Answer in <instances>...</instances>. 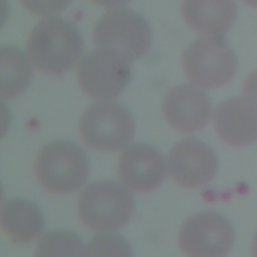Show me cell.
<instances>
[{"instance_id": "cell-3", "label": "cell", "mask_w": 257, "mask_h": 257, "mask_svg": "<svg viewBox=\"0 0 257 257\" xmlns=\"http://www.w3.org/2000/svg\"><path fill=\"white\" fill-rule=\"evenodd\" d=\"M89 173L84 151L69 141H54L37 155L35 174L40 184L50 192L69 194L80 189Z\"/></svg>"}, {"instance_id": "cell-6", "label": "cell", "mask_w": 257, "mask_h": 257, "mask_svg": "<svg viewBox=\"0 0 257 257\" xmlns=\"http://www.w3.org/2000/svg\"><path fill=\"white\" fill-rule=\"evenodd\" d=\"M79 133L89 147L103 152H116L133 139L135 121L125 106L112 101H99L83 112Z\"/></svg>"}, {"instance_id": "cell-22", "label": "cell", "mask_w": 257, "mask_h": 257, "mask_svg": "<svg viewBox=\"0 0 257 257\" xmlns=\"http://www.w3.org/2000/svg\"><path fill=\"white\" fill-rule=\"evenodd\" d=\"M245 4L251 6V7H255L257 8V0H242Z\"/></svg>"}, {"instance_id": "cell-17", "label": "cell", "mask_w": 257, "mask_h": 257, "mask_svg": "<svg viewBox=\"0 0 257 257\" xmlns=\"http://www.w3.org/2000/svg\"><path fill=\"white\" fill-rule=\"evenodd\" d=\"M85 257H133V250L122 235L103 232L86 245Z\"/></svg>"}, {"instance_id": "cell-16", "label": "cell", "mask_w": 257, "mask_h": 257, "mask_svg": "<svg viewBox=\"0 0 257 257\" xmlns=\"http://www.w3.org/2000/svg\"><path fill=\"white\" fill-rule=\"evenodd\" d=\"M86 246L74 232L64 229L46 233L38 242L35 257H85Z\"/></svg>"}, {"instance_id": "cell-9", "label": "cell", "mask_w": 257, "mask_h": 257, "mask_svg": "<svg viewBox=\"0 0 257 257\" xmlns=\"http://www.w3.org/2000/svg\"><path fill=\"white\" fill-rule=\"evenodd\" d=\"M168 168L180 186L195 189L208 184L215 177L218 159L215 151L203 141L186 138L171 149Z\"/></svg>"}, {"instance_id": "cell-12", "label": "cell", "mask_w": 257, "mask_h": 257, "mask_svg": "<svg viewBox=\"0 0 257 257\" xmlns=\"http://www.w3.org/2000/svg\"><path fill=\"white\" fill-rule=\"evenodd\" d=\"M214 124L227 145L249 146L257 141V105L246 97L226 99L216 108Z\"/></svg>"}, {"instance_id": "cell-13", "label": "cell", "mask_w": 257, "mask_h": 257, "mask_svg": "<svg viewBox=\"0 0 257 257\" xmlns=\"http://www.w3.org/2000/svg\"><path fill=\"white\" fill-rule=\"evenodd\" d=\"M234 0H184L182 14L185 22L197 33L222 37L237 18Z\"/></svg>"}, {"instance_id": "cell-8", "label": "cell", "mask_w": 257, "mask_h": 257, "mask_svg": "<svg viewBox=\"0 0 257 257\" xmlns=\"http://www.w3.org/2000/svg\"><path fill=\"white\" fill-rule=\"evenodd\" d=\"M234 239L233 226L225 216L204 211L191 216L183 224L179 245L188 257H225Z\"/></svg>"}, {"instance_id": "cell-20", "label": "cell", "mask_w": 257, "mask_h": 257, "mask_svg": "<svg viewBox=\"0 0 257 257\" xmlns=\"http://www.w3.org/2000/svg\"><path fill=\"white\" fill-rule=\"evenodd\" d=\"M91 1L99 6L106 7V8L119 7L130 2V0H91Z\"/></svg>"}, {"instance_id": "cell-2", "label": "cell", "mask_w": 257, "mask_h": 257, "mask_svg": "<svg viewBox=\"0 0 257 257\" xmlns=\"http://www.w3.org/2000/svg\"><path fill=\"white\" fill-rule=\"evenodd\" d=\"M135 200L126 186L115 181L89 184L78 199V216L88 228L111 232L121 228L133 215Z\"/></svg>"}, {"instance_id": "cell-10", "label": "cell", "mask_w": 257, "mask_h": 257, "mask_svg": "<svg viewBox=\"0 0 257 257\" xmlns=\"http://www.w3.org/2000/svg\"><path fill=\"white\" fill-rule=\"evenodd\" d=\"M162 109L174 128L190 134L202 130L208 123L212 105L202 89L191 84H181L166 94Z\"/></svg>"}, {"instance_id": "cell-14", "label": "cell", "mask_w": 257, "mask_h": 257, "mask_svg": "<svg viewBox=\"0 0 257 257\" xmlns=\"http://www.w3.org/2000/svg\"><path fill=\"white\" fill-rule=\"evenodd\" d=\"M1 225L12 240L26 243L43 232L45 220L36 204L22 198H13L2 206Z\"/></svg>"}, {"instance_id": "cell-11", "label": "cell", "mask_w": 257, "mask_h": 257, "mask_svg": "<svg viewBox=\"0 0 257 257\" xmlns=\"http://www.w3.org/2000/svg\"><path fill=\"white\" fill-rule=\"evenodd\" d=\"M118 175L124 186L138 192L158 188L167 175V164L161 152L147 144H134L120 156Z\"/></svg>"}, {"instance_id": "cell-1", "label": "cell", "mask_w": 257, "mask_h": 257, "mask_svg": "<svg viewBox=\"0 0 257 257\" xmlns=\"http://www.w3.org/2000/svg\"><path fill=\"white\" fill-rule=\"evenodd\" d=\"M83 37L78 28L62 17H47L38 22L27 39L31 62L42 72L62 77L79 59Z\"/></svg>"}, {"instance_id": "cell-18", "label": "cell", "mask_w": 257, "mask_h": 257, "mask_svg": "<svg viewBox=\"0 0 257 257\" xmlns=\"http://www.w3.org/2000/svg\"><path fill=\"white\" fill-rule=\"evenodd\" d=\"M22 5L32 14L38 16L52 15L65 9L71 0H20Z\"/></svg>"}, {"instance_id": "cell-15", "label": "cell", "mask_w": 257, "mask_h": 257, "mask_svg": "<svg viewBox=\"0 0 257 257\" xmlns=\"http://www.w3.org/2000/svg\"><path fill=\"white\" fill-rule=\"evenodd\" d=\"M33 71L26 55L17 47H1V96L11 99L21 94L30 84Z\"/></svg>"}, {"instance_id": "cell-19", "label": "cell", "mask_w": 257, "mask_h": 257, "mask_svg": "<svg viewBox=\"0 0 257 257\" xmlns=\"http://www.w3.org/2000/svg\"><path fill=\"white\" fill-rule=\"evenodd\" d=\"M244 97L257 105V70L250 73L243 83Z\"/></svg>"}, {"instance_id": "cell-7", "label": "cell", "mask_w": 257, "mask_h": 257, "mask_svg": "<svg viewBox=\"0 0 257 257\" xmlns=\"http://www.w3.org/2000/svg\"><path fill=\"white\" fill-rule=\"evenodd\" d=\"M80 88L90 97L112 99L122 93L132 77L130 61L119 52L101 48L85 54L76 70Z\"/></svg>"}, {"instance_id": "cell-4", "label": "cell", "mask_w": 257, "mask_h": 257, "mask_svg": "<svg viewBox=\"0 0 257 257\" xmlns=\"http://www.w3.org/2000/svg\"><path fill=\"white\" fill-rule=\"evenodd\" d=\"M182 64L185 74L193 83L212 89L233 78L237 57L222 37L206 36L196 39L184 50Z\"/></svg>"}, {"instance_id": "cell-21", "label": "cell", "mask_w": 257, "mask_h": 257, "mask_svg": "<svg viewBox=\"0 0 257 257\" xmlns=\"http://www.w3.org/2000/svg\"><path fill=\"white\" fill-rule=\"evenodd\" d=\"M251 253L252 257H257V232L255 233L251 243Z\"/></svg>"}, {"instance_id": "cell-5", "label": "cell", "mask_w": 257, "mask_h": 257, "mask_svg": "<svg viewBox=\"0 0 257 257\" xmlns=\"http://www.w3.org/2000/svg\"><path fill=\"white\" fill-rule=\"evenodd\" d=\"M92 38L98 47L113 49L133 62L148 52L152 30L140 13L130 9H115L98 19Z\"/></svg>"}]
</instances>
